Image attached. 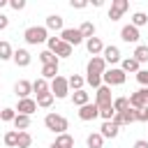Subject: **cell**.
Listing matches in <instances>:
<instances>
[{
  "label": "cell",
  "instance_id": "8fae6325",
  "mask_svg": "<svg viewBox=\"0 0 148 148\" xmlns=\"http://www.w3.org/2000/svg\"><path fill=\"white\" fill-rule=\"evenodd\" d=\"M139 37H141V35H139V28H134L132 23H130V25H123V30H120V39H123V42H127V44H136Z\"/></svg>",
  "mask_w": 148,
  "mask_h": 148
},
{
  "label": "cell",
  "instance_id": "cb8c5ba5",
  "mask_svg": "<svg viewBox=\"0 0 148 148\" xmlns=\"http://www.w3.org/2000/svg\"><path fill=\"white\" fill-rule=\"evenodd\" d=\"M72 102H74V104H76V106L81 109V106H86V104L90 102V95H88L86 90H76V92L72 95Z\"/></svg>",
  "mask_w": 148,
  "mask_h": 148
},
{
  "label": "cell",
  "instance_id": "4dcf8cb0",
  "mask_svg": "<svg viewBox=\"0 0 148 148\" xmlns=\"http://www.w3.org/2000/svg\"><path fill=\"white\" fill-rule=\"evenodd\" d=\"M53 104V92L49 90V92H44V95H37V106H42V109H49Z\"/></svg>",
  "mask_w": 148,
  "mask_h": 148
},
{
  "label": "cell",
  "instance_id": "b9f144b4",
  "mask_svg": "<svg viewBox=\"0 0 148 148\" xmlns=\"http://www.w3.org/2000/svg\"><path fill=\"white\" fill-rule=\"evenodd\" d=\"M136 123H148V106L146 109H136Z\"/></svg>",
  "mask_w": 148,
  "mask_h": 148
},
{
  "label": "cell",
  "instance_id": "d6a6232c",
  "mask_svg": "<svg viewBox=\"0 0 148 148\" xmlns=\"http://www.w3.org/2000/svg\"><path fill=\"white\" fill-rule=\"evenodd\" d=\"M9 58H14L12 44L9 42H0V60H9Z\"/></svg>",
  "mask_w": 148,
  "mask_h": 148
},
{
  "label": "cell",
  "instance_id": "5bb4252c",
  "mask_svg": "<svg viewBox=\"0 0 148 148\" xmlns=\"http://www.w3.org/2000/svg\"><path fill=\"white\" fill-rule=\"evenodd\" d=\"M16 111H18V113H23V116H30V113H35V111H37V102H35V99H30V97L18 99Z\"/></svg>",
  "mask_w": 148,
  "mask_h": 148
},
{
  "label": "cell",
  "instance_id": "ba28073f",
  "mask_svg": "<svg viewBox=\"0 0 148 148\" xmlns=\"http://www.w3.org/2000/svg\"><path fill=\"white\" fill-rule=\"evenodd\" d=\"M130 106L132 109H146L148 106V88H139L136 92L130 95Z\"/></svg>",
  "mask_w": 148,
  "mask_h": 148
},
{
  "label": "cell",
  "instance_id": "44dd1931",
  "mask_svg": "<svg viewBox=\"0 0 148 148\" xmlns=\"http://www.w3.org/2000/svg\"><path fill=\"white\" fill-rule=\"evenodd\" d=\"M49 90H51V86H49V81H46V79H42V76H39V79H35V81H32V92L44 95V92H49Z\"/></svg>",
  "mask_w": 148,
  "mask_h": 148
},
{
  "label": "cell",
  "instance_id": "7dc6e473",
  "mask_svg": "<svg viewBox=\"0 0 148 148\" xmlns=\"http://www.w3.org/2000/svg\"><path fill=\"white\" fill-rule=\"evenodd\" d=\"M132 148H148V141H146V139H139V141H134Z\"/></svg>",
  "mask_w": 148,
  "mask_h": 148
},
{
  "label": "cell",
  "instance_id": "c3c4849f",
  "mask_svg": "<svg viewBox=\"0 0 148 148\" xmlns=\"http://www.w3.org/2000/svg\"><path fill=\"white\" fill-rule=\"evenodd\" d=\"M5 5H7V0H0V7H5Z\"/></svg>",
  "mask_w": 148,
  "mask_h": 148
},
{
  "label": "cell",
  "instance_id": "7bdbcfd3",
  "mask_svg": "<svg viewBox=\"0 0 148 148\" xmlns=\"http://www.w3.org/2000/svg\"><path fill=\"white\" fill-rule=\"evenodd\" d=\"M46 44H49V51L53 53V51H56V46L60 44V37H49V39H46Z\"/></svg>",
  "mask_w": 148,
  "mask_h": 148
},
{
  "label": "cell",
  "instance_id": "5b68a950",
  "mask_svg": "<svg viewBox=\"0 0 148 148\" xmlns=\"http://www.w3.org/2000/svg\"><path fill=\"white\" fill-rule=\"evenodd\" d=\"M95 104L99 109H106V106H113V97H111V88L109 86H102L95 90Z\"/></svg>",
  "mask_w": 148,
  "mask_h": 148
},
{
  "label": "cell",
  "instance_id": "484cf974",
  "mask_svg": "<svg viewBox=\"0 0 148 148\" xmlns=\"http://www.w3.org/2000/svg\"><path fill=\"white\" fill-rule=\"evenodd\" d=\"M72 49H74V46H69L67 42H62V39H60V44L56 46V51H53V53H56L58 58H69V56H72Z\"/></svg>",
  "mask_w": 148,
  "mask_h": 148
},
{
  "label": "cell",
  "instance_id": "83f0119b",
  "mask_svg": "<svg viewBox=\"0 0 148 148\" xmlns=\"http://www.w3.org/2000/svg\"><path fill=\"white\" fill-rule=\"evenodd\" d=\"M120 69H123L125 74H127V72H134V74H136V72L141 69V65H139V62H136L134 58H125V60H123V67H120Z\"/></svg>",
  "mask_w": 148,
  "mask_h": 148
},
{
  "label": "cell",
  "instance_id": "ab89813d",
  "mask_svg": "<svg viewBox=\"0 0 148 148\" xmlns=\"http://www.w3.org/2000/svg\"><path fill=\"white\" fill-rule=\"evenodd\" d=\"M99 116H102L104 120H113V116H116V109H113V106H106V109H99Z\"/></svg>",
  "mask_w": 148,
  "mask_h": 148
},
{
  "label": "cell",
  "instance_id": "2e32d148",
  "mask_svg": "<svg viewBox=\"0 0 148 148\" xmlns=\"http://www.w3.org/2000/svg\"><path fill=\"white\" fill-rule=\"evenodd\" d=\"M14 92H16V97L25 99V97L32 92V83H30V81H25V79H21V81H16V86H14Z\"/></svg>",
  "mask_w": 148,
  "mask_h": 148
},
{
  "label": "cell",
  "instance_id": "f546056e",
  "mask_svg": "<svg viewBox=\"0 0 148 148\" xmlns=\"http://www.w3.org/2000/svg\"><path fill=\"white\" fill-rule=\"evenodd\" d=\"M81 35H83V39H90V37H95V23L92 21H86V23H81Z\"/></svg>",
  "mask_w": 148,
  "mask_h": 148
},
{
  "label": "cell",
  "instance_id": "4fadbf2b",
  "mask_svg": "<svg viewBox=\"0 0 148 148\" xmlns=\"http://www.w3.org/2000/svg\"><path fill=\"white\" fill-rule=\"evenodd\" d=\"M118 132H120V125H116L113 120H104L102 127H99V134H102L104 139H116Z\"/></svg>",
  "mask_w": 148,
  "mask_h": 148
},
{
  "label": "cell",
  "instance_id": "8d00e7d4",
  "mask_svg": "<svg viewBox=\"0 0 148 148\" xmlns=\"http://www.w3.org/2000/svg\"><path fill=\"white\" fill-rule=\"evenodd\" d=\"M39 60H42L44 65H51V62H58V56H56V53H51V51L46 49V51H42V53H39Z\"/></svg>",
  "mask_w": 148,
  "mask_h": 148
},
{
  "label": "cell",
  "instance_id": "30bf717a",
  "mask_svg": "<svg viewBox=\"0 0 148 148\" xmlns=\"http://www.w3.org/2000/svg\"><path fill=\"white\" fill-rule=\"evenodd\" d=\"M113 123H116V125H130V123H136V109L130 106V109L116 113V116H113Z\"/></svg>",
  "mask_w": 148,
  "mask_h": 148
},
{
  "label": "cell",
  "instance_id": "f1b7e54d",
  "mask_svg": "<svg viewBox=\"0 0 148 148\" xmlns=\"http://www.w3.org/2000/svg\"><path fill=\"white\" fill-rule=\"evenodd\" d=\"M67 83H69V88L76 92V90H83V83H86V79H83V76H79V74H72V76L67 79Z\"/></svg>",
  "mask_w": 148,
  "mask_h": 148
},
{
  "label": "cell",
  "instance_id": "60d3db41",
  "mask_svg": "<svg viewBox=\"0 0 148 148\" xmlns=\"http://www.w3.org/2000/svg\"><path fill=\"white\" fill-rule=\"evenodd\" d=\"M136 81H139L143 88H148V69H139V72H136Z\"/></svg>",
  "mask_w": 148,
  "mask_h": 148
},
{
  "label": "cell",
  "instance_id": "d4e9b609",
  "mask_svg": "<svg viewBox=\"0 0 148 148\" xmlns=\"http://www.w3.org/2000/svg\"><path fill=\"white\" fill-rule=\"evenodd\" d=\"M86 143H88V148H102L104 146V136L99 132H92V134H88Z\"/></svg>",
  "mask_w": 148,
  "mask_h": 148
},
{
  "label": "cell",
  "instance_id": "8992f818",
  "mask_svg": "<svg viewBox=\"0 0 148 148\" xmlns=\"http://www.w3.org/2000/svg\"><path fill=\"white\" fill-rule=\"evenodd\" d=\"M60 39H62V42H67L69 46H79V44L83 42V35H81V30H79V28H65V30L60 32Z\"/></svg>",
  "mask_w": 148,
  "mask_h": 148
},
{
  "label": "cell",
  "instance_id": "7a4b0ae2",
  "mask_svg": "<svg viewBox=\"0 0 148 148\" xmlns=\"http://www.w3.org/2000/svg\"><path fill=\"white\" fill-rule=\"evenodd\" d=\"M44 125H46V130H51V132H56V134H65V130H67V118H65V116H58V113H46Z\"/></svg>",
  "mask_w": 148,
  "mask_h": 148
},
{
  "label": "cell",
  "instance_id": "9a60e30c",
  "mask_svg": "<svg viewBox=\"0 0 148 148\" xmlns=\"http://www.w3.org/2000/svg\"><path fill=\"white\" fill-rule=\"evenodd\" d=\"M12 60H14L18 67H28V65H30V60H32V56L28 53V49H16Z\"/></svg>",
  "mask_w": 148,
  "mask_h": 148
},
{
  "label": "cell",
  "instance_id": "277c9868",
  "mask_svg": "<svg viewBox=\"0 0 148 148\" xmlns=\"http://www.w3.org/2000/svg\"><path fill=\"white\" fill-rule=\"evenodd\" d=\"M51 92H53V97H58V99L67 97V95H69V83H67V79L58 74V76L51 81Z\"/></svg>",
  "mask_w": 148,
  "mask_h": 148
},
{
  "label": "cell",
  "instance_id": "e0dca14e",
  "mask_svg": "<svg viewBox=\"0 0 148 148\" xmlns=\"http://www.w3.org/2000/svg\"><path fill=\"white\" fill-rule=\"evenodd\" d=\"M86 49H88L90 56H99L104 51V44H102L99 37H90V39H86Z\"/></svg>",
  "mask_w": 148,
  "mask_h": 148
},
{
  "label": "cell",
  "instance_id": "7c38bea8",
  "mask_svg": "<svg viewBox=\"0 0 148 148\" xmlns=\"http://www.w3.org/2000/svg\"><path fill=\"white\" fill-rule=\"evenodd\" d=\"M97 116H99V106H97L95 102H88L86 106L79 109V118H81V120H95Z\"/></svg>",
  "mask_w": 148,
  "mask_h": 148
},
{
  "label": "cell",
  "instance_id": "603a6c76",
  "mask_svg": "<svg viewBox=\"0 0 148 148\" xmlns=\"http://www.w3.org/2000/svg\"><path fill=\"white\" fill-rule=\"evenodd\" d=\"M139 65L141 62H148V46L146 44H136V49H134V56H132Z\"/></svg>",
  "mask_w": 148,
  "mask_h": 148
},
{
  "label": "cell",
  "instance_id": "f6af8a7d",
  "mask_svg": "<svg viewBox=\"0 0 148 148\" xmlns=\"http://www.w3.org/2000/svg\"><path fill=\"white\" fill-rule=\"evenodd\" d=\"M72 7L74 9H83V7H88V2L86 0H72Z\"/></svg>",
  "mask_w": 148,
  "mask_h": 148
},
{
  "label": "cell",
  "instance_id": "1f68e13d",
  "mask_svg": "<svg viewBox=\"0 0 148 148\" xmlns=\"http://www.w3.org/2000/svg\"><path fill=\"white\" fill-rule=\"evenodd\" d=\"M146 23H148V14H146V12H134L132 25H134V28H141V25H146Z\"/></svg>",
  "mask_w": 148,
  "mask_h": 148
},
{
  "label": "cell",
  "instance_id": "e575fe53",
  "mask_svg": "<svg viewBox=\"0 0 148 148\" xmlns=\"http://www.w3.org/2000/svg\"><path fill=\"white\" fill-rule=\"evenodd\" d=\"M16 143H18V132H16V130L7 132V134H5V146H9V148H16Z\"/></svg>",
  "mask_w": 148,
  "mask_h": 148
},
{
  "label": "cell",
  "instance_id": "74e56055",
  "mask_svg": "<svg viewBox=\"0 0 148 148\" xmlns=\"http://www.w3.org/2000/svg\"><path fill=\"white\" fill-rule=\"evenodd\" d=\"M86 83L97 90V88H102V76H97V74H86Z\"/></svg>",
  "mask_w": 148,
  "mask_h": 148
},
{
  "label": "cell",
  "instance_id": "3957f363",
  "mask_svg": "<svg viewBox=\"0 0 148 148\" xmlns=\"http://www.w3.org/2000/svg\"><path fill=\"white\" fill-rule=\"evenodd\" d=\"M125 79H127V74L123 72V69H118V67H111V69H106L104 74H102V81H104V86H123L125 83Z\"/></svg>",
  "mask_w": 148,
  "mask_h": 148
},
{
  "label": "cell",
  "instance_id": "9c48e42d",
  "mask_svg": "<svg viewBox=\"0 0 148 148\" xmlns=\"http://www.w3.org/2000/svg\"><path fill=\"white\" fill-rule=\"evenodd\" d=\"M127 9H130V2L127 0H113L111 2V9H109V18L111 21H118Z\"/></svg>",
  "mask_w": 148,
  "mask_h": 148
},
{
  "label": "cell",
  "instance_id": "ee69618b",
  "mask_svg": "<svg viewBox=\"0 0 148 148\" xmlns=\"http://www.w3.org/2000/svg\"><path fill=\"white\" fill-rule=\"evenodd\" d=\"M9 7L18 12V9H23V7H25V0H9Z\"/></svg>",
  "mask_w": 148,
  "mask_h": 148
},
{
  "label": "cell",
  "instance_id": "d590c367",
  "mask_svg": "<svg viewBox=\"0 0 148 148\" xmlns=\"http://www.w3.org/2000/svg\"><path fill=\"white\" fill-rule=\"evenodd\" d=\"M30 143H32V136H30L28 132H18V143H16V148H30Z\"/></svg>",
  "mask_w": 148,
  "mask_h": 148
},
{
  "label": "cell",
  "instance_id": "52a82bcc",
  "mask_svg": "<svg viewBox=\"0 0 148 148\" xmlns=\"http://www.w3.org/2000/svg\"><path fill=\"white\" fill-rule=\"evenodd\" d=\"M104 72H106V60H104L102 56H92V58L88 60L86 74H97V76H102Z\"/></svg>",
  "mask_w": 148,
  "mask_h": 148
},
{
  "label": "cell",
  "instance_id": "7402d4cb",
  "mask_svg": "<svg viewBox=\"0 0 148 148\" xmlns=\"http://www.w3.org/2000/svg\"><path fill=\"white\" fill-rule=\"evenodd\" d=\"M14 127H16V132H25V130L30 127V116L16 113V118H14Z\"/></svg>",
  "mask_w": 148,
  "mask_h": 148
},
{
  "label": "cell",
  "instance_id": "ac0fdd59",
  "mask_svg": "<svg viewBox=\"0 0 148 148\" xmlns=\"http://www.w3.org/2000/svg\"><path fill=\"white\" fill-rule=\"evenodd\" d=\"M102 58H104L106 62H111V65H113V62H118V60H120V49H118V46H113V44H111V46H104Z\"/></svg>",
  "mask_w": 148,
  "mask_h": 148
},
{
  "label": "cell",
  "instance_id": "d6986e66",
  "mask_svg": "<svg viewBox=\"0 0 148 148\" xmlns=\"http://www.w3.org/2000/svg\"><path fill=\"white\" fill-rule=\"evenodd\" d=\"M49 148H74V139H72L67 132H65V134H58L56 141H53Z\"/></svg>",
  "mask_w": 148,
  "mask_h": 148
},
{
  "label": "cell",
  "instance_id": "bcb514c9",
  "mask_svg": "<svg viewBox=\"0 0 148 148\" xmlns=\"http://www.w3.org/2000/svg\"><path fill=\"white\" fill-rule=\"evenodd\" d=\"M7 25H9V18H7L5 14H0V30H5Z\"/></svg>",
  "mask_w": 148,
  "mask_h": 148
},
{
  "label": "cell",
  "instance_id": "4316f807",
  "mask_svg": "<svg viewBox=\"0 0 148 148\" xmlns=\"http://www.w3.org/2000/svg\"><path fill=\"white\" fill-rule=\"evenodd\" d=\"M58 76V62H51V65H44L42 67V79H56Z\"/></svg>",
  "mask_w": 148,
  "mask_h": 148
},
{
  "label": "cell",
  "instance_id": "f35d334b",
  "mask_svg": "<svg viewBox=\"0 0 148 148\" xmlns=\"http://www.w3.org/2000/svg\"><path fill=\"white\" fill-rule=\"evenodd\" d=\"M14 118H16V109H2V111H0V120L14 123Z\"/></svg>",
  "mask_w": 148,
  "mask_h": 148
},
{
  "label": "cell",
  "instance_id": "6da1fadb",
  "mask_svg": "<svg viewBox=\"0 0 148 148\" xmlns=\"http://www.w3.org/2000/svg\"><path fill=\"white\" fill-rule=\"evenodd\" d=\"M23 37H25L28 44H42V42L49 39V30L44 25H30V28H25Z\"/></svg>",
  "mask_w": 148,
  "mask_h": 148
},
{
  "label": "cell",
  "instance_id": "836d02e7",
  "mask_svg": "<svg viewBox=\"0 0 148 148\" xmlns=\"http://www.w3.org/2000/svg\"><path fill=\"white\" fill-rule=\"evenodd\" d=\"M113 109H116V113L130 109V97H116V99H113Z\"/></svg>",
  "mask_w": 148,
  "mask_h": 148
},
{
  "label": "cell",
  "instance_id": "ffe728a7",
  "mask_svg": "<svg viewBox=\"0 0 148 148\" xmlns=\"http://www.w3.org/2000/svg\"><path fill=\"white\" fill-rule=\"evenodd\" d=\"M46 30H60V32H62V30H65V28H62V16H60V14H51V16L46 18Z\"/></svg>",
  "mask_w": 148,
  "mask_h": 148
}]
</instances>
